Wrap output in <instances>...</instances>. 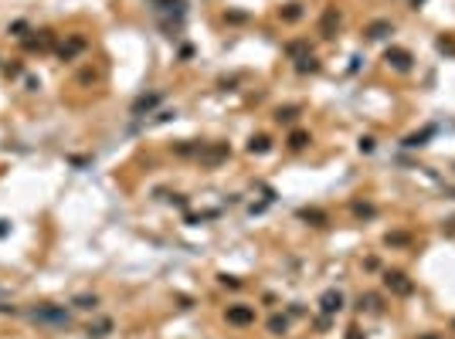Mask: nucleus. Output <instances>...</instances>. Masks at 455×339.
Masks as SVG:
<instances>
[{
	"mask_svg": "<svg viewBox=\"0 0 455 339\" xmlns=\"http://www.w3.org/2000/svg\"><path fill=\"white\" fill-rule=\"evenodd\" d=\"M27 316H31V322H37V326H51V329H68L71 326V312L65 305H37V309H31Z\"/></svg>",
	"mask_w": 455,
	"mask_h": 339,
	"instance_id": "1",
	"label": "nucleus"
},
{
	"mask_svg": "<svg viewBox=\"0 0 455 339\" xmlns=\"http://www.w3.org/2000/svg\"><path fill=\"white\" fill-rule=\"evenodd\" d=\"M384 285H387L394 295H411V292H414V285H411L408 278L401 275V271H387V275H384Z\"/></svg>",
	"mask_w": 455,
	"mask_h": 339,
	"instance_id": "2",
	"label": "nucleus"
},
{
	"mask_svg": "<svg viewBox=\"0 0 455 339\" xmlns=\"http://www.w3.org/2000/svg\"><path fill=\"white\" fill-rule=\"evenodd\" d=\"M228 322L231 326H251L255 322V309L251 305H231L228 309Z\"/></svg>",
	"mask_w": 455,
	"mask_h": 339,
	"instance_id": "3",
	"label": "nucleus"
},
{
	"mask_svg": "<svg viewBox=\"0 0 455 339\" xmlns=\"http://www.w3.org/2000/svg\"><path fill=\"white\" fill-rule=\"evenodd\" d=\"M319 309H323V316H336L343 309V295L336 292V288H330V292L319 295Z\"/></svg>",
	"mask_w": 455,
	"mask_h": 339,
	"instance_id": "4",
	"label": "nucleus"
},
{
	"mask_svg": "<svg viewBox=\"0 0 455 339\" xmlns=\"http://www.w3.org/2000/svg\"><path fill=\"white\" fill-rule=\"evenodd\" d=\"M160 102H163V92H149V95H139L133 102V115H143V112H153Z\"/></svg>",
	"mask_w": 455,
	"mask_h": 339,
	"instance_id": "5",
	"label": "nucleus"
},
{
	"mask_svg": "<svg viewBox=\"0 0 455 339\" xmlns=\"http://www.w3.org/2000/svg\"><path fill=\"white\" fill-rule=\"evenodd\" d=\"M197 156H201V163H207V166H214V163L228 159V143H214L211 149H197Z\"/></svg>",
	"mask_w": 455,
	"mask_h": 339,
	"instance_id": "6",
	"label": "nucleus"
},
{
	"mask_svg": "<svg viewBox=\"0 0 455 339\" xmlns=\"http://www.w3.org/2000/svg\"><path fill=\"white\" fill-rule=\"evenodd\" d=\"M85 37H68V41H65V45L58 48V58H61V61H71V58L75 55H82V51H85Z\"/></svg>",
	"mask_w": 455,
	"mask_h": 339,
	"instance_id": "7",
	"label": "nucleus"
},
{
	"mask_svg": "<svg viewBox=\"0 0 455 339\" xmlns=\"http://www.w3.org/2000/svg\"><path fill=\"white\" fill-rule=\"evenodd\" d=\"M384 58H387V65H394L398 71H408V68H411V55L404 51V48H387Z\"/></svg>",
	"mask_w": 455,
	"mask_h": 339,
	"instance_id": "8",
	"label": "nucleus"
},
{
	"mask_svg": "<svg viewBox=\"0 0 455 339\" xmlns=\"http://www.w3.org/2000/svg\"><path fill=\"white\" fill-rule=\"evenodd\" d=\"M51 41H55L51 31H37V37H24V48H27V51H48Z\"/></svg>",
	"mask_w": 455,
	"mask_h": 339,
	"instance_id": "9",
	"label": "nucleus"
},
{
	"mask_svg": "<svg viewBox=\"0 0 455 339\" xmlns=\"http://www.w3.org/2000/svg\"><path fill=\"white\" fill-rule=\"evenodd\" d=\"M85 332H89V339H105L109 332H112V319L99 316L95 322H89V329H85Z\"/></svg>",
	"mask_w": 455,
	"mask_h": 339,
	"instance_id": "10",
	"label": "nucleus"
},
{
	"mask_svg": "<svg viewBox=\"0 0 455 339\" xmlns=\"http://www.w3.org/2000/svg\"><path fill=\"white\" fill-rule=\"evenodd\" d=\"M391 31H394V27H391V21H374L370 27H367V37H370V41H381V37H387Z\"/></svg>",
	"mask_w": 455,
	"mask_h": 339,
	"instance_id": "11",
	"label": "nucleus"
},
{
	"mask_svg": "<svg viewBox=\"0 0 455 339\" xmlns=\"http://www.w3.org/2000/svg\"><path fill=\"white\" fill-rule=\"evenodd\" d=\"M269 149H272V139H269V136H251L248 139V153L251 156H255V153L262 156V153H269Z\"/></svg>",
	"mask_w": 455,
	"mask_h": 339,
	"instance_id": "12",
	"label": "nucleus"
},
{
	"mask_svg": "<svg viewBox=\"0 0 455 339\" xmlns=\"http://www.w3.org/2000/svg\"><path fill=\"white\" fill-rule=\"evenodd\" d=\"M71 305H75V309H85V312H92V309L99 305V295H75V299H71Z\"/></svg>",
	"mask_w": 455,
	"mask_h": 339,
	"instance_id": "13",
	"label": "nucleus"
},
{
	"mask_svg": "<svg viewBox=\"0 0 455 339\" xmlns=\"http://www.w3.org/2000/svg\"><path fill=\"white\" fill-rule=\"evenodd\" d=\"M336 24H340V14L330 7V11L323 14V34H326V37H333V27H336Z\"/></svg>",
	"mask_w": 455,
	"mask_h": 339,
	"instance_id": "14",
	"label": "nucleus"
},
{
	"mask_svg": "<svg viewBox=\"0 0 455 339\" xmlns=\"http://www.w3.org/2000/svg\"><path fill=\"white\" fill-rule=\"evenodd\" d=\"M285 329H289V319L285 316H272L269 319V332H272V336H282Z\"/></svg>",
	"mask_w": 455,
	"mask_h": 339,
	"instance_id": "15",
	"label": "nucleus"
},
{
	"mask_svg": "<svg viewBox=\"0 0 455 339\" xmlns=\"http://www.w3.org/2000/svg\"><path fill=\"white\" fill-rule=\"evenodd\" d=\"M432 133H435V129H432V125H428V129H421V133L408 136V139H404V146H411V149H414V146H425V139H428V136H432Z\"/></svg>",
	"mask_w": 455,
	"mask_h": 339,
	"instance_id": "16",
	"label": "nucleus"
},
{
	"mask_svg": "<svg viewBox=\"0 0 455 339\" xmlns=\"http://www.w3.org/2000/svg\"><path fill=\"white\" fill-rule=\"evenodd\" d=\"M157 4H160V11H170V14H177V17H180L183 7H187L183 0H157Z\"/></svg>",
	"mask_w": 455,
	"mask_h": 339,
	"instance_id": "17",
	"label": "nucleus"
},
{
	"mask_svg": "<svg viewBox=\"0 0 455 339\" xmlns=\"http://www.w3.org/2000/svg\"><path fill=\"white\" fill-rule=\"evenodd\" d=\"M309 143V133H302V129H296V133L289 136V149H302Z\"/></svg>",
	"mask_w": 455,
	"mask_h": 339,
	"instance_id": "18",
	"label": "nucleus"
},
{
	"mask_svg": "<svg viewBox=\"0 0 455 339\" xmlns=\"http://www.w3.org/2000/svg\"><path fill=\"white\" fill-rule=\"evenodd\" d=\"M299 217H302V221H313L316 227L326 224V214H323V210H299Z\"/></svg>",
	"mask_w": 455,
	"mask_h": 339,
	"instance_id": "19",
	"label": "nucleus"
},
{
	"mask_svg": "<svg viewBox=\"0 0 455 339\" xmlns=\"http://www.w3.org/2000/svg\"><path fill=\"white\" fill-rule=\"evenodd\" d=\"M296 115H299L296 105H285V109H279V112H275V122H292Z\"/></svg>",
	"mask_w": 455,
	"mask_h": 339,
	"instance_id": "20",
	"label": "nucleus"
},
{
	"mask_svg": "<svg viewBox=\"0 0 455 339\" xmlns=\"http://www.w3.org/2000/svg\"><path fill=\"white\" fill-rule=\"evenodd\" d=\"M360 309H370V312H381V299H377V295H360Z\"/></svg>",
	"mask_w": 455,
	"mask_h": 339,
	"instance_id": "21",
	"label": "nucleus"
},
{
	"mask_svg": "<svg viewBox=\"0 0 455 339\" xmlns=\"http://www.w3.org/2000/svg\"><path fill=\"white\" fill-rule=\"evenodd\" d=\"M299 71H302V75H306V71H316V68H319V61H316V58H313V55H302V58H299Z\"/></svg>",
	"mask_w": 455,
	"mask_h": 339,
	"instance_id": "22",
	"label": "nucleus"
},
{
	"mask_svg": "<svg viewBox=\"0 0 455 339\" xmlns=\"http://www.w3.org/2000/svg\"><path fill=\"white\" fill-rule=\"evenodd\" d=\"M11 34H14V37H21V41H24V37L31 34V27H27V21H14V24H11Z\"/></svg>",
	"mask_w": 455,
	"mask_h": 339,
	"instance_id": "23",
	"label": "nucleus"
},
{
	"mask_svg": "<svg viewBox=\"0 0 455 339\" xmlns=\"http://www.w3.org/2000/svg\"><path fill=\"white\" fill-rule=\"evenodd\" d=\"M4 71H7V78H17V75H24V65H21V61H7Z\"/></svg>",
	"mask_w": 455,
	"mask_h": 339,
	"instance_id": "24",
	"label": "nucleus"
},
{
	"mask_svg": "<svg viewBox=\"0 0 455 339\" xmlns=\"http://www.w3.org/2000/svg\"><path fill=\"white\" fill-rule=\"evenodd\" d=\"M353 214H357V217H374L377 210L370 207V203H353Z\"/></svg>",
	"mask_w": 455,
	"mask_h": 339,
	"instance_id": "25",
	"label": "nucleus"
},
{
	"mask_svg": "<svg viewBox=\"0 0 455 339\" xmlns=\"http://www.w3.org/2000/svg\"><path fill=\"white\" fill-rule=\"evenodd\" d=\"M282 17H285V21H299V17H302V11H299V4H289V7L282 11Z\"/></svg>",
	"mask_w": 455,
	"mask_h": 339,
	"instance_id": "26",
	"label": "nucleus"
},
{
	"mask_svg": "<svg viewBox=\"0 0 455 339\" xmlns=\"http://www.w3.org/2000/svg\"><path fill=\"white\" fill-rule=\"evenodd\" d=\"M285 51H289V55H292V58H299V55H302V51H306V41H292V45L285 48ZM306 55H309V51H306Z\"/></svg>",
	"mask_w": 455,
	"mask_h": 339,
	"instance_id": "27",
	"label": "nucleus"
},
{
	"mask_svg": "<svg viewBox=\"0 0 455 339\" xmlns=\"http://www.w3.org/2000/svg\"><path fill=\"white\" fill-rule=\"evenodd\" d=\"M221 285H228V288H238V278H231V275H221Z\"/></svg>",
	"mask_w": 455,
	"mask_h": 339,
	"instance_id": "28",
	"label": "nucleus"
},
{
	"mask_svg": "<svg viewBox=\"0 0 455 339\" xmlns=\"http://www.w3.org/2000/svg\"><path fill=\"white\" fill-rule=\"evenodd\" d=\"M360 149H364V153H370V149H374V139H370V136H364V139H360Z\"/></svg>",
	"mask_w": 455,
	"mask_h": 339,
	"instance_id": "29",
	"label": "nucleus"
},
{
	"mask_svg": "<svg viewBox=\"0 0 455 339\" xmlns=\"http://www.w3.org/2000/svg\"><path fill=\"white\" fill-rule=\"evenodd\" d=\"M347 339H364V336H360V329H347Z\"/></svg>",
	"mask_w": 455,
	"mask_h": 339,
	"instance_id": "30",
	"label": "nucleus"
},
{
	"mask_svg": "<svg viewBox=\"0 0 455 339\" xmlns=\"http://www.w3.org/2000/svg\"><path fill=\"white\" fill-rule=\"evenodd\" d=\"M7 234V221H0V237Z\"/></svg>",
	"mask_w": 455,
	"mask_h": 339,
	"instance_id": "31",
	"label": "nucleus"
},
{
	"mask_svg": "<svg viewBox=\"0 0 455 339\" xmlns=\"http://www.w3.org/2000/svg\"><path fill=\"white\" fill-rule=\"evenodd\" d=\"M411 4H414V7H418V4H421V0H411Z\"/></svg>",
	"mask_w": 455,
	"mask_h": 339,
	"instance_id": "32",
	"label": "nucleus"
},
{
	"mask_svg": "<svg viewBox=\"0 0 455 339\" xmlns=\"http://www.w3.org/2000/svg\"><path fill=\"white\" fill-rule=\"evenodd\" d=\"M428 339H435V336H428Z\"/></svg>",
	"mask_w": 455,
	"mask_h": 339,
	"instance_id": "33",
	"label": "nucleus"
}]
</instances>
